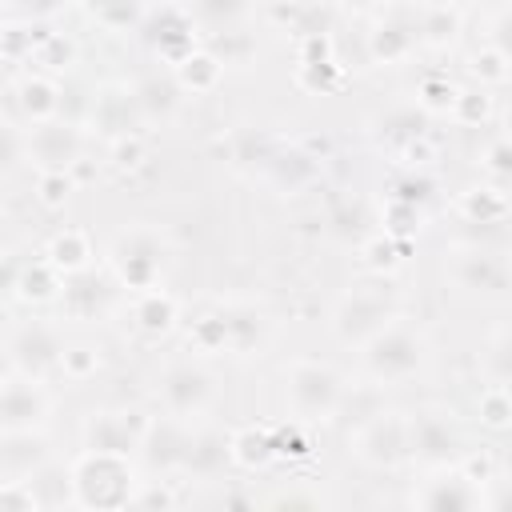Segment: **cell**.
<instances>
[{"mask_svg":"<svg viewBox=\"0 0 512 512\" xmlns=\"http://www.w3.org/2000/svg\"><path fill=\"white\" fill-rule=\"evenodd\" d=\"M180 76H184V84H188L192 76H200V80H196V88H208V84L220 76V60H216V56H208V52L184 56V60H180Z\"/></svg>","mask_w":512,"mask_h":512,"instance_id":"23","label":"cell"},{"mask_svg":"<svg viewBox=\"0 0 512 512\" xmlns=\"http://www.w3.org/2000/svg\"><path fill=\"white\" fill-rule=\"evenodd\" d=\"M416 40H420V24H396V20H388V24H380V28L372 32V52L384 56V60H396V56H404Z\"/></svg>","mask_w":512,"mask_h":512,"instance_id":"18","label":"cell"},{"mask_svg":"<svg viewBox=\"0 0 512 512\" xmlns=\"http://www.w3.org/2000/svg\"><path fill=\"white\" fill-rule=\"evenodd\" d=\"M288 400L300 416H312V420H324L340 408L344 400V380L336 368L320 364V360H296L288 368Z\"/></svg>","mask_w":512,"mask_h":512,"instance_id":"2","label":"cell"},{"mask_svg":"<svg viewBox=\"0 0 512 512\" xmlns=\"http://www.w3.org/2000/svg\"><path fill=\"white\" fill-rule=\"evenodd\" d=\"M484 420L492 428H504V388H496L488 400H484Z\"/></svg>","mask_w":512,"mask_h":512,"instance_id":"26","label":"cell"},{"mask_svg":"<svg viewBox=\"0 0 512 512\" xmlns=\"http://www.w3.org/2000/svg\"><path fill=\"white\" fill-rule=\"evenodd\" d=\"M84 436H88V448H92V452L128 456L132 448H144L148 420H144L140 412H100V416L88 420Z\"/></svg>","mask_w":512,"mask_h":512,"instance_id":"8","label":"cell"},{"mask_svg":"<svg viewBox=\"0 0 512 512\" xmlns=\"http://www.w3.org/2000/svg\"><path fill=\"white\" fill-rule=\"evenodd\" d=\"M420 508H436V512H460V508H476L480 504V492H476V480H468L464 472H448V476H436L428 480L416 496H412Z\"/></svg>","mask_w":512,"mask_h":512,"instance_id":"15","label":"cell"},{"mask_svg":"<svg viewBox=\"0 0 512 512\" xmlns=\"http://www.w3.org/2000/svg\"><path fill=\"white\" fill-rule=\"evenodd\" d=\"M452 32H456V16H452L448 8H428V12H424L420 36H428L432 44H444V40H452Z\"/></svg>","mask_w":512,"mask_h":512,"instance_id":"24","label":"cell"},{"mask_svg":"<svg viewBox=\"0 0 512 512\" xmlns=\"http://www.w3.org/2000/svg\"><path fill=\"white\" fill-rule=\"evenodd\" d=\"M424 364V336L404 324V320H388L380 332H372L364 340V368L372 380L380 384H400L408 380L416 368Z\"/></svg>","mask_w":512,"mask_h":512,"instance_id":"1","label":"cell"},{"mask_svg":"<svg viewBox=\"0 0 512 512\" xmlns=\"http://www.w3.org/2000/svg\"><path fill=\"white\" fill-rule=\"evenodd\" d=\"M136 12H140L136 0H92V16H100V24H108V28L132 24Z\"/></svg>","mask_w":512,"mask_h":512,"instance_id":"22","label":"cell"},{"mask_svg":"<svg viewBox=\"0 0 512 512\" xmlns=\"http://www.w3.org/2000/svg\"><path fill=\"white\" fill-rule=\"evenodd\" d=\"M464 436L460 424L452 420V412H420L408 420V456H420L424 464H448L460 452Z\"/></svg>","mask_w":512,"mask_h":512,"instance_id":"5","label":"cell"},{"mask_svg":"<svg viewBox=\"0 0 512 512\" xmlns=\"http://www.w3.org/2000/svg\"><path fill=\"white\" fill-rule=\"evenodd\" d=\"M20 156H24V136H20L8 120H0V176L12 172Z\"/></svg>","mask_w":512,"mask_h":512,"instance_id":"25","label":"cell"},{"mask_svg":"<svg viewBox=\"0 0 512 512\" xmlns=\"http://www.w3.org/2000/svg\"><path fill=\"white\" fill-rule=\"evenodd\" d=\"M84 260H88V244L80 232H64L52 240V264H64L68 272H76V268H84Z\"/></svg>","mask_w":512,"mask_h":512,"instance_id":"21","label":"cell"},{"mask_svg":"<svg viewBox=\"0 0 512 512\" xmlns=\"http://www.w3.org/2000/svg\"><path fill=\"white\" fill-rule=\"evenodd\" d=\"M136 320H140V328H148V332H164V328H172V320H176V304H172L164 292H144L140 304H136Z\"/></svg>","mask_w":512,"mask_h":512,"instance_id":"19","label":"cell"},{"mask_svg":"<svg viewBox=\"0 0 512 512\" xmlns=\"http://www.w3.org/2000/svg\"><path fill=\"white\" fill-rule=\"evenodd\" d=\"M348 4H372V0H348Z\"/></svg>","mask_w":512,"mask_h":512,"instance_id":"30","label":"cell"},{"mask_svg":"<svg viewBox=\"0 0 512 512\" xmlns=\"http://www.w3.org/2000/svg\"><path fill=\"white\" fill-rule=\"evenodd\" d=\"M356 456L376 468H396L400 460H408V420L384 412L368 416L356 432Z\"/></svg>","mask_w":512,"mask_h":512,"instance_id":"6","label":"cell"},{"mask_svg":"<svg viewBox=\"0 0 512 512\" xmlns=\"http://www.w3.org/2000/svg\"><path fill=\"white\" fill-rule=\"evenodd\" d=\"M24 148L48 168V172H64L76 156H80V132L72 124H56V120H36V128L28 132Z\"/></svg>","mask_w":512,"mask_h":512,"instance_id":"12","label":"cell"},{"mask_svg":"<svg viewBox=\"0 0 512 512\" xmlns=\"http://www.w3.org/2000/svg\"><path fill=\"white\" fill-rule=\"evenodd\" d=\"M188 16L208 32H236L248 20V0H188Z\"/></svg>","mask_w":512,"mask_h":512,"instance_id":"16","label":"cell"},{"mask_svg":"<svg viewBox=\"0 0 512 512\" xmlns=\"http://www.w3.org/2000/svg\"><path fill=\"white\" fill-rule=\"evenodd\" d=\"M8 348H12V368H20L24 376H36V380L48 376L52 368H60V360H64V344H60L56 328L44 324V320L24 324L8 340Z\"/></svg>","mask_w":512,"mask_h":512,"instance_id":"7","label":"cell"},{"mask_svg":"<svg viewBox=\"0 0 512 512\" xmlns=\"http://www.w3.org/2000/svg\"><path fill=\"white\" fill-rule=\"evenodd\" d=\"M112 264H116V272H120L124 284L148 288V284L160 276V268L168 264V244H164V236L152 232V228H132V232H124V236L116 240Z\"/></svg>","mask_w":512,"mask_h":512,"instance_id":"4","label":"cell"},{"mask_svg":"<svg viewBox=\"0 0 512 512\" xmlns=\"http://www.w3.org/2000/svg\"><path fill=\"white\" fill-rule=\"evenodd\" d=\"M20 104H24L36 120H48V116L60 108V96H56V88H52L48 80L36 76V80H24V84H20Z\"/></svg>","mask_w":512,"mask_h":512,"instance_id":"20","label":"cell"},{"mask_svg":"<svg viewBox=\"0 0 512 512\" xmlns=\"http://www.w3.org/2000/svg\"><path fill=\"white\" fill-rule=\"evenodd\" d=\"M20 4H24V12H36V16H48L60 8V0H20Z\"/></svg>","mask_w":512,"mask_h":512,"instance_id":"27","label":"cell"},{"mask_svg":"<svg viewBox=\"0 0 512 512\" xmlns=\"http://www.w3.org/2000/svg\"><path fill=\"white\" fill-rule=\"evenodd\" d=\"M4 288H16V272L8 268V260H0V292Z\"/></svg>","mask_w":512,"mask_h":512,"instance_id":"29","label":"cell"},{"mask_svg":"<svg viewBox=\"0 0 512 512\" xmlns=\"http://www.w3.org/2000/svg\"><path fill=\"white\" fill-rule=\"evenodd\" d=\"M48 460V440L36 428H0V476L32 480Z\"/></svg>","mask_w":512,"mask_h":512,"instance_id":"10","label":"cell"},{"mask_svg":"<svg viewBox=\"0 0 512 512\" xmlns=\"http://www.w3.org/2000/svg\"><path fill=\"white\" fill-rule=\"evenodd\" d=\"M392 320V304L380 292H352L336 312V336L344 344H364L372 332H380Z\"/></svg>","mask_w":512,"mask_h":512,"instance_id":"9","label":"cell"},{"mask_svg":"<svg viewBox=\"0 0 512 512\" xmlns=\"http://www.w3.org/2000/svg\"><path fill=\"white\" fill-rule=\"evenodd\" d=\"M48 416V392L36 376L0 384V428H40Z\"/></svg>","mask_w":512,"mask_h":512,"instance_id":"11","label":"cell"},{"mask_svg":"<svg viewBox=\"0 0 512 512\" xmlns=\"http://www.w3.org/2000/svg\"><path fill=\"white\" fill-rule=\"evenodd\" d=\"M452 280L464 288V292H504V284H508V268H504V260L496 256V252H480V248H472V252H460L456 256V264H452Z\"/></svg>","mask_w":512,"mask_h":512,"instance_id":"13","label":"cell"},{"mask_svg":"<svg viewBox=\"0 0 512 512\" xmlns=\"http://www.w3.org/2000/svg\"><path fill=\"white\" fill-rule=\"evenodd\" d=\"M8 372H12V348H8V340H0V384L8 380Z\"/></svg>","mask_w":512,"mask_h":512,"instance_id":"28","label":"cell"},{"mask_svg":"<svg viewBox=\"0 0 512 512\" xmlns=\"http://www.w3.org/2000/svg\"><path fill=\"white\" fill-rule=\"evenodd\" d=\"M156 396L164 400V408L172 412V420H192L200 416L212 396H216V380L208 368L192 364V360H176L160 372V384H156Z\"/></svg>","mask_w":512,"mask_h":512,"instance_id":"3","label":"cell"},{"mask_svg":"<svg viewBox=\"0 0 512 512\" xmlns=\"http://www.w3.org/2000/svg\"><path fill=\"white\" fill-rule=\"evenodd\" d=\"M140 100L136 92L128 88H104L96 100H92V124L104 132V136H128L140 120Z\"/></svg>","mask_w":512,"mask_h":512,"instance_id":"14","label":"cell"},{"mask_svg":"<svg viewBox=\"0 0 512 512\" xmlns=\"http://www.w3.org/2000/svg\"><path fill=\"white\" fill-rule=\"evenodd\" d=\"M232 456V444L216 432H188V452H184V468L192 472H212Z\"/></svg>","mask_w":512,"mask_h":512,"instance_id":"17","label":"cell"}]
</instances>
